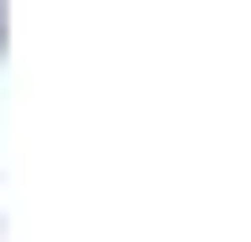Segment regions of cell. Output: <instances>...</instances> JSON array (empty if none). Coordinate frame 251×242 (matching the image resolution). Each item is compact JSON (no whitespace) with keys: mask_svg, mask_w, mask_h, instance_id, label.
<instances>
[{"mask_svg":"<svg viewBox=\"0 0 251 242\" xmlns=\"http://www.w3.org/2000/svg\"><path fill=\"white\" fill-rule=\"evenodd\" d=\"M0 27H9V9H0Z\"/></svg>","mask_w":251,"mask_h":242,"instance_id":"6da1fadb","label":"cell"}]
</instances>
